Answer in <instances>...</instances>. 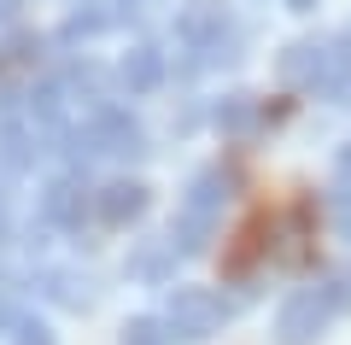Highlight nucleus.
<instances>
[{"instance_id":"nucleus-2","label":"nucleus","mask_w":351,"mask_h":345,"mask_svg":"<svg viewBox=\"0 0 351 345\" xmlns=\"http://www.w3.org/2000/svg\"><path fill=\"white\" fill-rule=\"evenodd\" d=\"M339 222H346V235H351V187H346V199H339Z\"/></svg>"},{"instance_id":"nucleus-3","label":"nucleus","mask_w":351,"mask_h":345,"mask_svg":"<svg viewBox=\"0 0 351 345\" xmlns=\"http://www.w3.org/2000/svg\"><path fill=\"white\" fill-rule=\"evenodd\" d=\"M339 176H346V182H351V147H346V158H339Z\"/></svg>"},{"instance_id":"nucleus-1","label":"nucleus","mask_w":351,"mask_h":345,"mask_svg":"<svg viewBox=\"0 0 351 345\" xmlns=\"http://www.w3.org/2000/svg\"><path fill=\"white\" fill-rule=\"evenodd\" d=\"M322 316H328V305H322L316 293H304L299 305L287 310V322H281V328H287V340H293V345H304V340H311L316 328H322Z\"/></svg>"}]
</instances>
